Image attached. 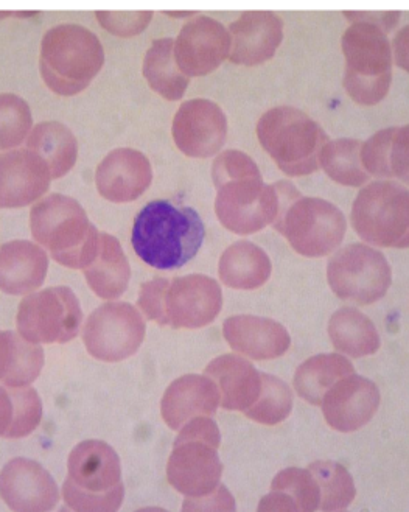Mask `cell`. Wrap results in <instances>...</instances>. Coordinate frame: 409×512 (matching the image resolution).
Listing matches in <instances>:
<instances>
[{
	"mask_svg": "<svg viewBox=\"0 0 409 512\" xmlns=\"http://www.w3.org/2000/svg\"><path fill=\"white\" fill-rule=\"evenodd\" d=\"M105 63L100 39L77 24L56 25L44 35L39 71L47 88L72 97L91 85Z\"/></svg>",
	"mask_w": 409,
	"mask_h": 512,
	"instance_id": "cell-5",
	"label": "cell"
},
{
	"mask_svg": "<svg viewBox=\"0 0 409 512\" xmlns=\"http://www.w3.org/2000/svg\"><path fill=\"white\" fill-rule=\"evenodd\" d=\"M321 494L310 470L291 467L277 474L271 492L263 498L259 511H318Z\"/></svg>",
	"mask_w": 409,
	"mask_h": 512,
	"instance_id": "cell-29",
	"label": "cell"
},
{
	"mask_svg": "<svg viewBox=\"0 0 409 512\" xmlns=\"http://www.w3.org/2000/svg\"><path fill=\"white\" fill-rule=\"evenodd\" d=\"M223 307L221 288L204 274H189L168 284L165 293L167 326L173 329H201L214 323Z\"/></svg>",
	"mask_w": 409,
	"mask_h": 512,
	"instance_id": "cell-14",
	"label": "cell"
},
{
	"mask_svg": "<svg viewBox=\"0 0 409 512\" xmlns=\"http://www.w3.org/2000/svg\"><path fill=\"white\" fill-rule=\"evenodd\" d=\"M217 189L215 212L224 228L238 235L256 234L279 214L276 186H266L259 167L246 153L228 150L212 165Z\"/></svg>",
	"mask_w": 409,
	"mask_h": 512,
	"instance_id": "cell-1",
	"label": "cell"
},
{
	"mask_svg": "<svg viewBox=\"0 0 409 512\" xmlns=\"http://www.w3.org/2000/svg\"><path fill=\"white\" fill-rule=\"evenodd\" d=\"M176 147L189 158H210L223 148L228 136V119L223 109L210 100L182 103L172 127Z\"/></svg>",
	"mask_w": 409,
	"mask_h": 512,
	"instance_id": "cell-15",
	"label": "cell"
},
{
	"mask_svg": "<svg viewBox=\"0 0 409 512\" xmlns=\"http://www.w3.org/2000/svg\"><path fill=\"white\" fill-rule=\"evenodd\" d=\"M97 19L103 29L111 35L119 36V38H131L147 29L153 19V13L151 11H131V13L98 11Z\"/></svg>",
	"mask_w": 409,
	"mask_h": 512,
	"instance_id": "cell-40",
	"label": "cell"
},
{
	"mask_svg": "<svg viewBox=\"0 0 409 512\" xmlns=\"http://www.w3.org/2000/svg\"><path fill=\"white\" fill-rule=\"evenodd\" d=\"M229 60L238 66H259L274 57L284 39V21L271 11H248L229 27Z\"/></svg>",
	"mask_w": 409,
	"mask_h": 512,
	"instance_id": "cell-18",
	"label": "cell"
},
{
	"mask_svg": "<svg viewBox=\"0 0 409 512\" xmlns=\"http://www.w3.org/2000/svg\"><path fill=\"white\" fill-rule=\"evenodd\" d=\"M220 404V391L214 380L189 374L168 386L162 399V418L172 430H179L190 419L214 416Z\"/></svg>",
	"mask_w": 409,
	"mask_h": 512,
	"instance_id": "cell-23",
	"label": "cell"
},
{
	"mask_svg": "<svg viewBox=\"0 0 409 512\" xmlns=\"http://www.w3.org/2000/svg\"><path fill=\"white\" fill-rule=\"evenodd\" d=\"M224 340L234 351L251 360H274L290 349L291 338L282 324L270 318L238 315L223 324Z\"/></svg>",
	"mask_w": 409,
	"mask_h": 512,
	"instance_id": "cell-22",
	"label": "cell"
},
{
	"mask_svg": "<svg viewBox=\"0 0 409 512\" xmlns=\"http://www.w3.org/2000/svg\"><path fill=\"white\" fill-rule=\"evenodd\" d=\"M349 374H354V366L343 355H315L299 366L294 376V390L308 404L321 405L327 391Z\"/></svg>",
	"mask_w": 409,
	"mask_h": 512,
	"instance_id": "cell-32",
	"label": "cell"
},
{
	"mask_svg": "<svg viewBox=\"0 0 409 512\" xmlns=\"http://www.w3.org/2000/svg\"><path fill=\"white\" fill-rule=\"evenodd\" d=\"M49 165L28 148L7 151L2 155V190L4 209L28 206L49 190L52 181Z\"/></svg>",
	"mask_w": 409,
	"mask_h": 512,
	"instance_id": "cell-21",
	"label": "cell"
},
{
	"mask_svg": "<svg viewBox=\"0 0 409 512\" xmlns=\"http://www.w3.org/2000/svg\"><path fill=\"white\" fill-rule=\"evenodd\" d=\"M327 281L333 293L343 301L369 306L388 293L392 282L391 267L380 251L355 243L330 259Z\"/></svg>",
	"mask_w": 409,
	"mask_h": 512,
	"instance_id": "cell-11",
	"label": "cell"
},
{
	"mask_svg": "<svg viewBox=\"0 0 409 512\" xmlns=\"http://www.w3.org/2000/svg\"><path fill=\"white\" fill-rule=\"evenodd\" d=\"M268 254L251 242H237L224 251L218 265L221 282L235 290H256L271 276Z\"/></svg>",
	"mask_w": 409,
	"mask_h": 512,
	"instance_id": "cell-28",
	"label": "cell"
},
{
	"mask_svg": "<svg viewBox=\"0 0 409 512\" xmlns=\"http://www.w3.org/2000/svg\"><path fill=\"white\" fill-rule=\"evenodd\" d=\"M279 193V214L273 228L284 235L296 253L324 257L333 253L346 237L343 212L321 198L302 197L293 184H274Z\"/></svg>",
	"mask_w": 409,
	"mask_h": 512,
	"instance_id": "cell-4",
	"label": "cell"
},
{
	"mask_svg": "<svg viewBox=\"0 0 409 512\" xmlns=\"http://www.w3.org/2000/svg\"><path fill=\"white\" fill-rule=\"evenodd\" d=\"M145 321L126 302H108L91 313L84 324L83 341L89 354L102 362L130 358L144 343Z\"/></svg>",
	"mask_w": 409,
	"mask_h": 512,
	"instance_id": "cell-13",
	"label": "cell"
},
{
	"mask_svg": "<svg viewBox=\"0 0 409 512\" xmlns=\"http://www.w3.org/2000/svg\"><path fill=\"white\" fill-rule=\"evenodd\" d=\"M49 268L46 249L16 240L0 249V287L11 296L30 295L44 284Z\"/></svg>",
	"mask_w": 409,
	"mask_h": 512,
	"instance_id": "cell-24",
	"label": "cell"
},
{
	"mask_svg": "<svg viewBox=\"0 0 409 512\" xmlns=\"http://www.w3.org/2000/svg\"><path fill=\"white\" fill-rule=\"evenodd\" d=\"M186 511H198V509H215V511H234V498L229 495L224 486H220L214 494L201 498L196 502L184 503Z\"/></svg>",
	"mask_w": 409,
	"mask_h": 512,
	"instance_id": "cell-42",
	"label": "cell"
},
{
	"mask_svg": "<svg viewBox=\"0 0 409 512\" xmlns=\"http://www.w3.org/2000/svg\"><path fill=\"white\" fill-rule=\"evenodd\" d=\"M308 470L312 472L319 486L321 511H344L354 502L357 491L346 467L333 461H316L308 466Z\"/></svg>",
	"mask_w": 409,
	"mask_h": 512,
	"instance_id": "cell-37",
	"label": "cell"
},
{
	"mask_svg": "<svg viewBox=\"0 0 409 512\" xmlns=\"http://www.w3.org/2000/svg\"><path fill=\"white\" fill-rule=\"evenodd\" d=\"M2 498L13 511H52L60 500L58 488L41 464L14 458L2 470Z\"/></svg>",
	"mask_w": 409,
	"mask_h": 512,
	"instance_id": "cell-20",
	"label": "cell"
},
{
	"mask_svg": "<svg viewBox=\"0 0 409 512\" xmlns=\"http://www.w3.org/2000/svg\"><path fill=\"white\" fill-rule=\"evenodd\" d=\"M346 74L344 88L361 106H374L388 95L392 81V46L380 27L352 22L341 38Z\"/></svg>",
	"mask_w": 409,
	"mask_h": 512,
	"instance_id": "cell-9",
	"label": "cell"
},
{
	"mask_svg": "<svg viewBox=\"0 0 409 512\" xmlns=\"http://www.w3.org/2000/svg\"><path fill=\"white\" fill-rule=\"evenodd\" d=\"M293 408V393L284 380L262 374V391L256 402L245 411L252 421L263 425H276L290 416Z\"/></svg>",
	"mask_w": 409,
	"mask_h": 512,
	"instance_id": "cell-38",
	"label": "cell"
},
{
	"mask_svg": "<svg viewBox=\"0 0 409 512\" xmlns=\"http://www.w3.org/2000/svg\"><path fill=\"white\" fill-rule=\"evenodd\" d=\"M41 418V399L33 388H2V438L30 435Z\"/></svg>",
	"mask_w": 409,
	"mask_h": 512,
	"instance_id": "cell-35",
	"label": "cell"
},
{
	"mask_svg": "<svg viewBox=\"0 0 409 512\" xmlns=\"http://www.w3.org/2000/svg\"><path fill=\"white\" fill-rule=\"evenodd\" d=\"M165 15L172 16V18H189V16H193L195 13H165Z\"/></svg>",
	"mask_w": 409,
	"mask_h": 512,
	"instance_id": "cell-44",
	"label": "cell"
},
{
	"mask_svg": "<svg viewBox=\"0 0 409 512\" xmlns=\"http://www.w3.org/2000/svg\"><path fill=\"white\" fill-rule=\"evenodd\" d=\"M28 150L35 151L49 165L53 179L63 178L72 170L78 156L74 134L60 122H42L27 139Z\"/></svg>",
	"mask_w": 409,
	"mask_h": 512,
	"instance_id": "cell-31",
	"label": "cell"
},
{
	"mask_svg": "<svg viewBox=\"0 0 409 512\" xmlns=\"http://www.w3.org/2000/svg\"><path fill=\"white\" fill-rule=\"evenodd\" d=\"M63 497L74 511H117L125 488L116 450L103 441L80 442L67 461Z\"/></svg>",
	"mask_w": 409,
	"mask_h": 512,
	"instance_id": "cell-6",
	"label": "cell"
},
{
	"mask_svg": "<svg viewBox=\"0 0 409 512\" xmlns=\"http://www.w3.org/2000/svg\"><path fill=\"white\" fill-rule=\"evenodd\" d=\"M0 349V376L4 385L8 388H22L38 379L44 366V351L41 346L25 340L21 334L7 330L0 334Z\"/></svg>",
	"mask_w": 409,
	"mask_h": 512,
	"instance_id": "cell-34",
	"label": "cell"
},
{
	"mask_svg": "<svg viewBox=\"0 0 409 512\" xmlns=\"http://www.w3.org/2000/svg\"><path fill=\"white\" fill-rule=\"evenodd\" d=\"M84 276L98 298L117 299L126 292L131 279L130 264L116 237L100 232L97 253Z\"/></svg>",
	"mask_w": 409,
	"mask_h": 512,
	"instance_id": "cell-27",
	"label": "cell"
},
{
	"mask_svg": "<svg viewBox=\"0 0 409 512\" xmlns=\"http://www.w3.org/2000/svg\"><path fill=\"white\" fill-rule=\"evenodd\" d=\"M329 337L333 348L347 357H368L380 349V335L374 323L352 307L333 313L329 321Z\"/></svg>",
	"mask_w": 409,
	"mask_h": 512,
	"instance_id": "cell-30",
	"label": "cell"
},
{
	"mask_svg": "<svg viewBox=\"0 0 409 512\" xmlns=\"http://www.w3.org/2000/svg\"><path fill=\"white\" fill-rule=\"evenodd\" d=\"M220 430L209 416L182 425L167 464V480L186 495V503L209 497L220 488L223 464L218 458Z\"/></svg>",
	"mask_w": 409,
	"mask_h": 512,
	"instance_id": "cell-7",
	"label": "cell"
},
{
	"mask_svg": "<svg viewBox=\"0 0 409 512\" xmlns=\"http://www.w3.org/2000/svg\"><path fill=\"white\" fill-rule=\"evenodd\" d=\"M382 402L377 385L369 379L349 374L327 391L321 407L327 424L336 432L352 433L368 424Z\"/></svg>",
	"mask_w": 409,
	"mask_h": 512,
	"instance_id": "cell-17",
	"label": "cell"
},
{
	"mask_svg": "<svg viewBox=\"0 0 409 512\" xmlns=\"http://www.w3.org/2000/svg\"><path fill=\"white\" fill-rule=\"evenodd\" d=\"M231 52V36L221 22L200 16L182 27L175 41V60L186 77L217 71Z\"/></svg>",
	"mask_w": 409,
	"mask_h": 512,
	"instance_id": "cell-16",
	"label": "cell"
},
{
	"mask_svg": "<svg viewBox=\"0 0 409 512\" xmlns=\"http://www.w3.org/2000/svg\"><path fill=\"white\" fill-rule=\"evenodd\" d=\"M32 111L18 95L0 97V147L2 150L19 147L32 131Z\"/></svg>",
	"mask_w": 409,
	"mask_h": 512,
	"instance_id": "cell-39",
	"label": "cell"
},
{
	"mask_svg": "<svg viewBox=\"0 0 409 512\" xmlns=\"http://www.w3.org/2000/svg\"><path fill=\"white\" fill-rule=\"evenodd\" d=\"M206 237L203 220L192 207L168 200L148 203L134 220L131 245L154 270L172 271L189 264Z\"/></svg>",
	"mask_w": 409,
	"mask_h": 512,
	"instance_id": "cell-2",
	"label": "cell"
},
{
	"mask_svg": "<svg viewBox=\"0 0 409 512\" xmlns=\"http://www.w3.org/2000/svg\"><path fill=\"white\" fill-rule=\"evenodd\" d=\"M346 18L350 19V22L355 21H363L368 22V24L377 25L383 32L388 35L394 27H396L397 22H399L400 13H391V11H382V13H344Z\"/></svg>",
	"mask_w": 409,
	"mask_h": 512,
	"instance_id": "cell-43",
	"label": "cell"
},
{
	"mask_svg": "<svg viewBox=\"0 0 409 512\" xmlns=\"http://www.w3.org/2000/svg\"><path fill=\"white\" fill-rule=\"evenodd\" d=\"M363 142L355 139H338L327 142L321 151V164L327 176L343 186L360 187L368 183L369 175L361 164Z\"/></svg>",
	"mask_w": 409,
	"mask_h": 512,
	"instance_id": "cell-36",
	"label": "cell"
},
{
	"mask_svg": "<svg viewBox=\"0 0 409 512\" xmlns=\"http://www.w3.org/2000/svg\"><path fill=\"white\" fill-rule=\"evenodd\" d=\"M83 312L69 287H50L24 298L18 310L19 334L36 344L67 343L80 332Z\"/></svg>",
	"mask_w": 409,
	"mask_h": 512,
	"instance_id": "cell-12",
	"label": "cell"
},
{
	"mask_svg": "<svg viewBox=\"0 0 409 512\" xmlns=\"http://www.w3.org/2000/svg\"><path fill=\"white\" fill-rule=\"evenodd\" d=\"M408 125L378 131L361 147V164L369 176L408 183Z\"/></svg>",
	"mask_w": 409,
	"mask_h": 512,
	"instance_id": "cell-26",
	"label": "cell"
},
{
	"mask_svg": "<svg viewBox=\"0 0 409 512\" xmlns=\"http://www.w3.org/2000/svg\"><path fill=\"white\" fill-rule=\"evenodd\" d=\"M30 229L41 248L58 264L86 270L94 260L100 232L74 198L53 193L30 212Z\"/></svg>",
	"mask_w": 409,
	"mask_h": 512,
	"instance_id": "cell-3",
	"label": "cell"
},
{
	"mask_svg": "<svg viewBox=\"0 0 409 512\" xmlns=\"http://www.w3.org/2000/svg\"><path fill=\"white\" fill-rule=\"evenodd\" d=\"M145 80L154 92L168 102H178L186 94L189 77L179 71L175 60V41L162 38L154 41L144 60Z\"/></svg>",
	"mask_w": 409,
	"mask_h": 512,
	"instance_id": "cell-33",
	"label": "cell"
},
{
	"mask_svg": "<svg viewBox=\"0 0 409 512\" xmlns=\"http://www.w3.org/2000/svg\"><path fill=\"white\" fill-rule=\"evenodd\" d=\"M260 145L285 175L305 176L321 167L322 148L329 137L318 123L291 106H279L257 123Z\"/></svg>",
	"mask_w": 409,
	"mask_h": 512,
	"instance_id": "cell-8",
	"label": "cell"
},
{
	"mask_svg": "<svg viewBox=\"0 0 409 512\" xmlns=\"http://www.w3.org/2000/svg\"><path fill=\"white\" fill-rule=\"evenodd\" d=\"M204 376L218 386L224 410L245 413L262 391V372L237 355L215 358L204 369Z\"/></svg>",
	"mask_w": 409,
	"mask_h": 512,
	"instance_id": "cell-25",
	"label": "cell"
},
{
	"mask_svg": "<svg viewBox=\"0 0 409 512\" xmlns=\"http://www.w3.org/2000/svg\"><path fill=\"white\" fill-rule=\"evenodd\" d=\"M170 281L164 278H156L153 281L140 285L137 307L147 316L148 320L156 321L161 326H167L165 315V293H167Z\"/></svg>",
	"mask_w": 409,
	"mask_h": 512,
	"instance_id": "cell-41",
	"label": "cell"
},
{
	"mask_svg": "<svg viewBox=\"0 0 409 512\" xmlns=\"http://www.w3.org/2000/svg\"><path fill=\"white\" fill-rule=\"evenodd\" d=\"M153 181V170L144 153L131 148L114 150L95 173L98 193L112 203H131L144 195Z\"/></svg>",
	"mask_w": 409,
	"mask_h": 512,
	"instance_id": "cell-19",
	"label": "cell"
},
{
	"mask_svg": "<svg viewBox=\"0 0 409 512\" xmlns=\"http://www.w3.org/2000/svg\"><path fill=\"white\" fill-rule=\"evenodd\" d=\"M409 193L389 181L369 184L352 207V226L364 242L382 248H408Z\"/></svg>",
	"mask_w": 409,
	"mask_h": 512,
	"instance_id": "cell-10",
	"label": "cell"
}]
</instances>
